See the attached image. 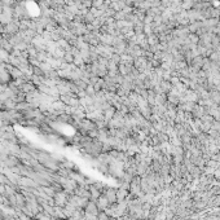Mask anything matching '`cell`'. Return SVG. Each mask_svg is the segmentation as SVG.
<instances>
[{"instance_id":"6da1fadb","label":"cell","mask_w":220,"mask_h":220,"mask_svg":"<svg viewBox=\"0 0 220 220\" xmlns=\"http://www.w3.org/2000/svg\"><path fill=\"white\" fill-rule=\"evenodd\" d=\"M53 201L57 206H65L67 203V196L65 193H58L56 192V194L53 196Z\"/></svg>"},{"instance_id":"7a4b0ae2","label":"cell","mask_w":220,"mask_h":220,"mask_svg":"<svg viewBox=\"0 0 220 220\" xmlns=\"http://www.w3.org/2000/svg\"><path fill=\"white\" fill-rule=\"evenodd\" d=\"M86 210H87V212H90L91 215H96L97 214V206H96L95 203H92V202H90V203L87 205Z\"/></svg>"}]
</instances>
